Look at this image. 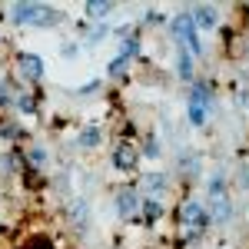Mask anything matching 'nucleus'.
<instances>
[{
	"label": "nucleus",
	"instance_id": "14",
	"mask_svg": "<svg viewBox=\"0 0 249 249\" xmlns=\"http://www.w3.org/2000/svg\"><path fill=\"white\" fill-rule=\"evenodd\" d=\"M96 143H100V130H96V126H90V130L80 133V146H96Z\"/></svg>",
	"mask_w": 249,
	"mask_h": 249
},
{
	"label": "nucleus",
	"instance_id": "1",
	"mask_svg": "<svg viewBox=\"0 0 249 249\" xmlns=\"http://www.w3.org/2000/svg\"><path fill=\"white\" fill-rule=\"evenodd\" d=\"M14 23H34V27H53L57 14L43 3H17L14 7Z\"/></svg>",
	"mask_w": 249,
	"mask_h": 249
},
{
	"label": "nucleus",
	"instance_id": "10",
	"mask_svg": "<svg viewBox=\"0 0 249 249\" xmlns=\"http://www.w3.org/2000/svg\"><path fill=\"white\" fill-rule=\"evenodd\" d=\"M176 70H179V77L190 80L193 77V57L186 53V50H179V60H176Z\"/></svg>",
	"mask_w": 249,
	"mask_h": 249
},
{
	"label": "nucleus",
	"instance_id": "20",
	"mask_svg": "<svg viewBox=\"0 0 249 249\" xmlns=\"http://www.w3.org/2000/svg\"><path fill=\"white\" fill-rule=\"evenodd\" d=\"M7 96H10V90H7V87H0V103H10Z\"/></svg>",
	"mask_w": 249,
	"mask_h": 249
},
{
	"label": "nucleus",
	"instance_id": "4",
	"mask_svg": "<svg viewBox=\"0 0 249 249\" xmlns=\"http://www.w3.org/2000/svg\"><path fill=\"white\" fill-rule=\"evenodd\" d=\"M136 210H140V196H136L133 190H120V196H116V213H120L123 219H130Z\"/></svg>",
	"mask_w": 249,
	"mask_h": 249
},
{
	"label": "nucleus",
	"instance_id": "18",
	"mask_svg": "<svg viewBox=\"0 0 249 249\" xmlns=\"http://www.w3.org/2000/svg\"><path fill=\"white\" fill-rule=\"evenodd\" d=\"M166 183H163V176H150V190H163Z\"/></svg>",
	"mask_w": 249,
	"mask_h": 249
},
{
	"label": "nucleus",
	"instance_id": "13",
	"mask_svg": "<svg viewBox=\"0 0 249 249\" xmlns=\"http://www.w3.org/2000/svg\"><path fill=\"white\" fill-rule=\"evenodd\" d=\"M110 10H113V3H100V0L87 3V14H90V17H107Z\"/></svg>",
	"mask_w": 249,
	"mask_h": 249
},
{
	"label": "nucleus",
	"instance_id": "9",
	"mask_svg": "<svg viewBox=\"0 0 249 249\" xmlns=\"http://www.w3.org/2000/svg\"><path fill=\"white\" fill-rule=\"evenodd\" d=\"M213 219L216 223H226L230 219V199L219 193V196H213Z\"/></svg>",
	"mask_w": 249,
	"mask_h": 249
},
{
	"label": "nucleus",
	"instance_id": "19",
	"mask_svg": "<svg viewBox=\"0 0 249 249\" xmlns=\"http://www.w3.org/2000/svg\"><path fill=\"white\" fill-rule=\"evenodd\" d=\"M146 156H160V153H156V140H153V136L146 140Z\"/></svg>",
	"mask_w": 249,
	"mask_h": 249
},
{
	"label": "nucleus",
	"instance_id": "17",
	"mask_svg": "<svg viewBox=\"0 0 249 249\" xmlns=\"http://www.w3.org/2000/svg\"><path fill=\"white\" fill-rule=\"evenodd\" d=\"M20 100V110H27V113H34V103H30V96H17Z\"/></svg>",
	"mask_w": 249,
	"mask_h": 249
},
{
	"label": "nucleus",
	"instance_id": "6",
	"mask_svg": "<svg viewBox=\"0 0 249 249\" xmlns=\"http://www.w3.org/2000/svg\"><path fill=\"white\" fill-rule=\"evenodd\" d=\"M130 57H136V40H126V43H123V50H120V57H116L113 63L107 67V73H113V77H120V73H123V67L130 63Z\"/></svg>",
	"mask_w": 249,
	"mask_h": 249
},
{
	"label": "nucleus",
	"instance_id": "5",
	"mask_svg": "<svg viewBox=\"0 0 249 249\" xmlns=\"http://www.w3.org/2000/svg\"><path fill=\"white\" fill-rule=\"evenodd\" d=\"M190 17H193V27H203V30H213V27L219 23V14H216L213 7H203V3L193 10Z\"/></svg>",
	"mask_w": 249,
	"mask_h": 249
},
{
	"label": "nucleus",
	"instance_id": "12",
	"mask_svg": "<svg viewBox=\"0 0 249 249\" xmlns=\"http://www.w3.org/2000/svg\"><path fill=\"white\" fill-rule=\"evenodd\" d=\"M190 123H193V126H203V123H206V107L190 103Z\"/></svg>",
	"mask_w": 249,
	"mask_h": 249
},
{
	"label": "nucleus",
	"instance_id": "7",
	"mask_svg": "<svg viewBox=\"0 0 249 249\" xmlns=\"http://www.w3.org/2000/svg\"><path fill=\"white\" fill-rule=\"evenodd\" d=\"M20 73L30 77V80H40L43 77V60L34 57V53H23V57H20Z\"/></svg>",
	"mask_w": 249,
	"mask_h": 249
},
{
	"label": "nucleus",
	"instance_id": "3",
	"mask_svg": "<svg viewBox=\"0 0 249 249\" xmlns=\"http://www.w3.org/2000/svg\"><path fill=\"white\" fill-rule=\"evenodd\" d=\"M179 219H183L186 232H203L206 226H210V213H206V206H199V203H193V199L179 210Z\"/></svg>",
	"mask_w": 249,
	"mask_h": 249
},
{
	"label": "nucleus",
	"instance_id": "16",
	"mask_svg": "<svg viewBox=\"0 0 249 249\" xmlns=\"http://www.w3.org/2000/svg\"><path fill=\"white\" fill-rule=\"evenodd\" d=\"M73 219H80V223L87 219V203H73Z\"/></svg>",
	"mask_w": 249,
	"mask_h": 249
},
{
	"label": "nucleus",
	"instance_id": "8",
	"mask_svg": "<svg viewBox=\"0 0 249 249\" xmlns=\"http://www.w3.org/2000/svg\"><path fill=\"white\" fill-rule=\"evenodd\" d=\"M113 163L120 166V170H133V166H136V150L130 146V143H120V146H116Z\"/></svg>",
	"mask_w": 249,
	"mask_h": 249
},
{
	"label": "nucleus",
	"instance_id": "2",
	"mask_svg": "<svg viewBox=\"0 0 249 249\" xmlns=\"http://www.w3.org/2000/svg\"><path fill=\"white\" fill-rule=\"evenodd\" d=\"M173 37L179 40V43H186L193 53H203V43H199L196 30H193V17L190 14H179V17L173 20Z\"/></svg>",
	"mask_w": 249,
	"mask_h": 249
},
{
	"label": "nucleus",
	"instance_id": "15",
	"mask_svg": "<svg viewBox=\"0 0 249 249\" xmlns=\"http://www.w3.org/2000/svg\"><path fill=\"white\" fill-rule=\"evenodd\" d=\"M160 213H163V206H160L156 199H150V203H146V216H150V219H156Z\"/></svg>",
	"mask_w": 249,
	"mask_h": 249
},
{
	"label": "nucleus",
	"instance_id": "11",
	"mask_svg": "<svg viewBox=\"0 0 249 249\" xmlns=\"http://www.w3.org/2000/svg\"><path fill=\"white\" fill-rule=\"evenodd\" d=\"M190 103H199V107H210V90H206V83H196V87H193Z\"/></svg>",
	"mask_w": 249,
	"mask_h": 249
}]
</instances>
